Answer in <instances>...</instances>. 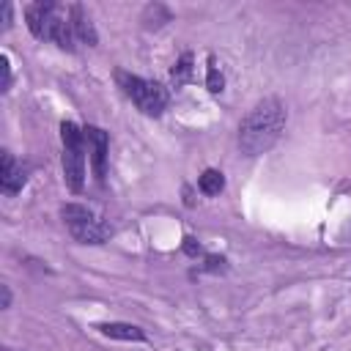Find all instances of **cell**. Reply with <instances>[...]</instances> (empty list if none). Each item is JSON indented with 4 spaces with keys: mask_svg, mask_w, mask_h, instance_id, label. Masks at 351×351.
Returning <instances> with one entry per match:
<instances>
[{
    "mask_svg": "<svg viewBox=\"0 0 351 351\" xmlns=\"http://www.w3.org/2000/svg\"><path fill=\"white\" fill-rule=\"evenodd\" d=\"M170 77H173V85H176V88H181V85H186V82L192 80V52H184V55L176 60Z\"/></svg>",
    "mask_w": 351,
    "mask_h": 351,
    "instance_id": "8fae6325",
    "label": "cell"
},
{
    "mask_svg": "<svg viewBox=\"0 0 351 351\" xmlns=\"http://www.w3.org/2000/svg\"><path fill=\"white\" fill-rule=\"evenodd\" d=\"M184 252H186V255H192V258H197V255H203V247H200L192 236H186V239H184Z\"/></svg>",
    "mask_w": 351,
    "mask_h": 351,
    "instance_id": "4fadbf2b",
    "label": "cell"
},
{
    "mask_svg": "<svg viewBox=\"0 0 351 351\" xmlns=\"http://www.w3.org/2000/svg\"><path fill=\"white\" fill-rule=\"evenodd\" d=\"M351 239V217L346 219V225L340 228V241H348Z\"/></svg>",
    "mask_w": 351,
    "mask_h": 351,
    "instance_id": "2e32d148",
    "label": "cell"
},
{
    "mask_svg": "<svg viewBox=\"0 0 351 351\" xmlns=\"http://www.w3.org/2000/svg\"><path fill=\"white\" fill-rule=\"evenodd\" d=\"M11 304V288L8 285H3V310Z\"/></svg>",
    "mask_w": 351,
    "mask_h": 351,
    "instance_id": "e0dca14e",
    "label": "cell"
},
{
    "mask_svg": "<svg viewBox=\"0 0 351 351\" xmlns=\"http://www.w3.org/2000/svg\"><path fill=\"white\" fill-rule=\"evenodd\" d=\"M115 82H118V88L123 90V96L126 99H132V104L140 110V112H145V115H162L165 110H167V104H170V93H167V88L162 85V82H156V80H145V77H140V74H129V71H115Z\"/></svg>",
    "mask_w": 351,
    "mask_h": 351,
    "instance_id": "3957f363",
    "label": "cell"
},
{
    "mask_svg": "<svg viewBox=\"0 0 351 351\" xmlns=\"http://www.w3.org/2000/svg\"><path fill=\"white\" fill-rule=\"evenodd\" d=\"M60 140H63V178L71 192H82L85 186V129H80L71 121L60 123Z\"/></svg>",
    "mask_w": 351,
    "mask_h": 351,
    "instance_id": "5b68a950",
    "label": "cell"
},
{
    "mask_svg": "<svg viewBox=\"0 0 351 351\" xmlns=\"http://www.w3.org/2000/svg\"><path fill=\"white\" fill-rule=\"evenodd\" d=\"M206 88H208L211 93H219V90L225 88V77H222V71L217 69V60H214V58H208V71H206Z\"/></svg>",
    "mask_w": 351,
    "mask_h": 351,
    "instance_id": "7c38bea8",
    "label": "cell"
},
{
    "mask_svg": "<svg viewBox=\"0 0 351 351\" xmlns=\"http://www.w3.org/2000/svg\"><path fill=\"white\" fill-rule=\"evenodd\" d=\"M288 121V110L277 96H266L239 123V151L244 156H261L274 148Z\"/></svg>",
    "mask_w": 351,
    "mask_h": 351,
    "instance_id": "6da1fadb",
    "label": "cell"
},
{
    "mask_svg": "<svg viewBox=\"0 0 351 351\" xmlns=\"http://www.w3.org/2000/svg\"><path fill=\"white\" fill-rule=\"evenodd\" d=\"M5 351H14V348H5Z\"/></svg>",
    "mask_w": 351,
    "mask_h": 351,
    "instance_id": "ac0fdd59",
    "label": "cell"
},
{
    "mask_svg": "<svg viewBox=\"0 0 351 351\" xmlns=\"http://www.w3.org/2000/svg\"><path fill=\"white\" fill-rule=\"evenodd\" d=\"M96 332H101L104 337H112V340H126V343H143L145 340V332L134 324H123V321H101L96 324Z\"/></svg>",
    "mask_w": 351,
    "mask_h": 351,
    "instance_id": "9c48e42d",
    "label": "cell"
},
{
    "mask_svg": "<svg viewBox=\"0 0 351 351\" xmlns=\"http://www.w3.org/2000/svg\"><path fill=\"white\" fill-rule=\"evenodd\" d=\"M85 140H88V154L93 162V176L104 181L107 176V151H110V137L99 126H85Z\"/></svg>",
    "mask_w": 351,
    "mask_h": 351,
    "instance_id": "8992f818",
    "label": "cell"
},
{
    "mask_svg": "<svg viewBox=\"0 0 351 351\" xmlns=\"http://www.w3.org/2000/svg\"><path fill=\"white\" fill-rule=\"evenodd\" d=\"M222 263H225V258H214V255H208V258H206V269H208V271H219V269H222Z\"/></svg>",
    "mask_w": 351,
    "mask_h": 351,
    "instance_id": "9a60e30c",
    "label": "cell"
},
{
    "mask_svg": "<svg viewBox=\"0 0 351 351\" xmlns=\"http://www.w3.org/2000/svg\"><path fill=\"white\" fill-rule=\"evenodd\" d=\"M197 189H200L206 197H214V195H219V192L225 189V176H222L219 170L208 167V170L200 173V178H197Z\"/></svg>",
    "mask_w": 351,
    "mask_h": 351,
    "instance_id": "30bf717a",
    "label": "cell"
},
{
    "mask_svg": "<svg viewBox=\"0 0 351 351\" xmlns=\"http://www.w3.org/2000/svg\"><path fill=\"white\" fill-rule=\"evenodd\" d=\"M60 217H63V225L71 233V239L80 244H104L112 236V225L107 219L96 217L82 203H63Z\"/></svg>",
    "mask_w": 351,
    "mask_h": 351,
    "instance_id": "277c9868",
    "label": "cell"
},
{
    "mask_svg": "<svg viewBox=\"0 0 351 351\" xmlns=\"http://www.w3.org/2000/svg\"><path fill=\"white\" fill-rule=\"evenodd\" d=\"M0 69H3V85H0V88H3V90H8V85H11V63H8V58H5V55L0 58Z\"/></svg>",
    "mask_w": 351,
    "mask_h": 351,
    "instance_id": "5bb4252c",
    "label": "cell"
},
{
    "mask_svg": "<svg viewBox=\"0 0 351 351\" xmlns=\"http://www.w3.org/2000/svg\"><path fill=\"white\" fill-rule=\"evenodd\" d=\"M69 14H71V27H74V36H77V44H85V47H96L99 36H96V27L90 22V16L85 14L82 5L71 3L69 5Z\"/></svg>",
    "mask_w": 351,
    "mask_h": 351,
    "instance_id": "ba28073f",
    "label": "cell"
},
{
    "mask_svg": "<svg viewBox=\"0 0 351 351\" xmlns=\"http://www.w3.org/2000/svg\"><path fill=\"white\" fill-rule=\"evenodd\" d=\"M25 181H27V167L22 165V162H16L8 151H3V170H0V189L5 192V195H16V192H22V186H25Z\"/></svg>",
    "mask_w": 351,
    "mask_h": 351,
    "instance_id": "52a82bcc",
    "label": "cell"
},
{
    "mask_svg": "<svg viewBox=\"0 0 351 351\" xmlns=\"http://www.w3.org/2000/svg\"><path fill=\"white\" fill-rule=\"evenodd\" d=\"M25 22H27V30L41 38V41H52L58 44L60 49H77V36H74V27H71V14H69V5H60V3H30L25 8Z\"/></svg>",
    "mask_w": 351,
    "mask_h": 351,
    "instance_id": "7a4b0ae2",
    "label": "cell"
}]
</instances>
